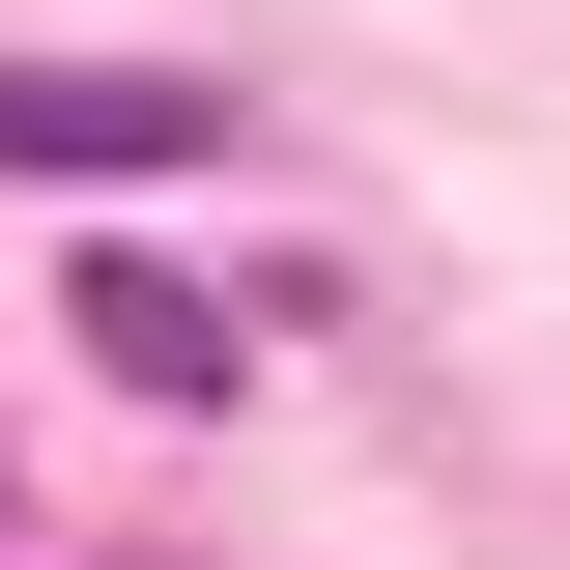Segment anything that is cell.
Returning a JSON list of instances; mask_svg holds the SVG:
<instances>
[{
  "label": "cell",
  "mask_w": 570,
  "mask_h": 570,
  "mask_svg": "<svg viewBox=\"0 0 570 570\" xmlns=\"http://www.w3.org/2000/svg\"><path fill=\"white\" fill-rule=\"evenodd\" d=\"M228 86L200 58H0V171H200Z\"/></svg>",
  "instance_id": "6da1fadb"
},
{
  "label": "cell",
  "mask_w": 570,
  "mask_h": 570,
  "mask_svg": "<svg viewBox=\"0 0 570 570\" xmlns=\"http://www.w3.org/2000/svg\"><path fill=\"white\" fill-rule=\"evenodd\" d=\"M86 343H115L142 400H228V314H200V285H171V257H86Z\"/></svg>",
  "instance_id": "7a4b0ae2"
}]
</instances>
